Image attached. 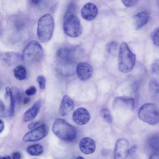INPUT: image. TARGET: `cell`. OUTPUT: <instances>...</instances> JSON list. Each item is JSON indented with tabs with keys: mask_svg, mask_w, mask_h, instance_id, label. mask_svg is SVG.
I'll use <instances>...</instances> for the list:
<instances>
[{
	"mask_svg": "<svg viewBox=\"0 0 159 159\" xmlns=\"http://www.w3.org/2000/svg\"><path fill=\"white\" fill-rule=\"evenodd\" d=\"M136 60L135 55L130 49L127 44L123 43L119 49L118 56L119 70L123 73L130 71L133 68Z\"/></svg>",
	"mask_w": 159,
	"mask_h": 159,
	"instance_id": "1",
	"label": "cell"
},
{
	"mask_svg": "<svg viewBox=\"0 0 159 159\" xmlns=\"http://www.w3.org/2000/svg\"><path fill=\"white\" fill-rule=\"evenodd\" d=\"M52 130L58 138L63 140L71 142L76 138L75 129L64 119L57 118L54 123Z\"/></svg>",
	"mask_w": 159,
	"mask_h": 159,
	"instance_id": "2",
	"label": "cell"
},
{
	"mask_svg": "<svg viewBox=\"0 0 159 159\" xmlns=\"http://www.w3.org/2000/svg\"><path fill=\"white\" fill-rule=\"evenodd\" d=\"M54 28V22L52 16L46 14L42 16L38 22L37 35L42 43L49 41L52 35Z\"/></svg>",
	"mask_w": 159,
	"mask_h": 159,
	"instance_id": "3",
	"label": "cell"
},
{
	"mask_svg": "<svg viewBox=\"0 0 159 159\" xmlns=\"http://www.w3.org/2000/svg\"><path fill=\"white\" fill-rule=\"evenodd\" d=\"M43 54L42 48L37 41L33 40L25 48L22 55V60L26 63H33L39 62Z\"/></svg>",
	"mask_w": 159,
	"mask_h": 159,
	"instance_id": "4",
	"label": "cell"
},
{
	"mask_svg": "<svg viewBox=\"0 0 159 159\" xmlns=\"http://www.w3.org/2000/svg\"><path fill=\"white\" fill-rule=\"evenodd\" d=\"M138 115L141 120L151 125H156L159 121L158 108L153 103L143 104L139 109Z\"/></svg>",
	"mask_w": 159,
	"mask_h": 159,
	"instance_id": "5",
	"label": "cell"
},
{
	"mask_svg": "<svg viewBox=\"0 0 159 159\" xmlns=\"http://www.w3.org/2000/svg\"><path fill=\"white\" fill-rule=\"evenodd\" d=\"M63 29L65 34L72 37H77L82 32V27L79 18L73 14L65 16Z\"/></svg>",
	"mask_w": 159,
	"mask_h": 159,
	"instance_id": "6",
	"label": "cell"
},
{
	"mask_svg": "<svg viewBox=\"0 0 159 159\" xmlns=\"http://www.w3.org/2000/svg\"><path fill=\"white\" fill-rule=\"evenodd\" d=\"M56 69L60 74L65 76L72 75L76 71V65L72 59H57Z\"/></svg>",
	"mask_w": 159,
	"mask_h": 159,
	"instance_id": "7",
	"label": "cell"
},
{
	"mask_svg": "<svg viewBox=\"0 0 159 159\" xmlns=\"http://www.w3.org/2000/svg\"><path fill=\"white\" fill-rule=\"evenodd\" d=\"M48 130L46 125H42L27 133L24 136L23 140L24 142H33L40 140L47 135Z\"/></svg>",
	"mask_w": 159,
	"mask_h": 159,
	"instance_id": "8",
	"label": "cell"
},
{
	"mask_svg": "<svg viewBox=\"0 0 159 159\" xmlns=\"http://www.w3.org/2000/svg\"><path fill=\"white\" fill-rule=\"evenodd\" d=\"M129 143L125 138H121L117 141L114 151V157L116 159H123L128 156Z\"/></svg>",
	"mask_w": 159,
	"mask_h": 159,
	"instance_id": "9",
	"label": "cell"
},
{
	"mask_svg": "<svg viewBox=\"0 0 159 159\" xmlns=\"http://www.w3.org/2000/svg\"><path fill=\"white\" fill-rule=\"evenodd\" d=\"M10 96L11 103L9 114L10 116H12L15 108L20 106L21 101V95L19 89L16 87L13 86L11 88Z\"/></svg>",
	"mask_w": 159,
	"mask_h": 159,
	"instance_id": "10",
	"label": "cell"
},
{
	"mask_svg": "<svg viewBox=\"0 0 159 159\" xmlns=\"http://www.w3.org/2000/svg\"><path fill=\"white\" fill-rule=\"evenodd\" d=\"M90 115L85 108L80 107L76 110L73 113L72 119L77 124L82 125L87 124L89 120Z\"/></svg>",
	"mask_w": 159,
	"mask_h": 159,
	"instance_id": "11",
	"label": "cell"
},
{
	"mask_svg": "<svg viewBox=\"0 0 159 159\" xmlns=\"http://www.w3.org/2000/svg\"><path fill=\"white\" fill-rule=\"evenodd\" d=\"M98 13L95 5L89 2L85 4L81 9V14L82 17L88 21H91L95 18Z\"/></svg>",
	"mask_w": 159,
	"mask_h": 159,
	"instance_id": "12",
	"label": "cell"
},
{
	"mask_svg": "<svg viewBox=\"0 0 159 159\" xmlns=\"http://www.w3.org/2000/svg\"><path fill=\"white\" fill-rule=\"evenodd\" d=\"M76 71L79 78L82 81H85L91 77L93 70L92 67L88 63L81 62L77 66Z\"/></svg>",
	"mask_w": 159,
	"mask_h": 159,
	"instance_id": "13",
	"label": "cell"
},
{
	"mask_svg": "<svg viewBox=\"0 0 159 159\" xmlns=\"http://www.w3.org/2000/svg\"><path fill=\"white\" fill-rule=\"evenodd\" d=\"M22 59V56L19 53L14 52H0V60L7 65H15Z\"/></svg>",
	"mask_w": 159,
	"mask_h": 159,
	"instance_id": "14",
	"label": "cell"
},
{
	"mask_svg": "<svg viewBox=\"0 0 159 159\" xmlns=\"http://www.w3.org/2000/svg\"><path fill=\"white\" fill-rule=\"evenodd\" d=\"M79 147L82 152L85 154L93 153L96 149L94 141L92 138L85 137L81 139L79 143Z\"/></svg>",
	"mask_w": 159,
	"mask_h": 159,
	"instance_id": "15",
	"label": "cell"
},
{
	"mask_svg": "<svg viewBox=\"0 0 159 159\" xmlns=\"http://www.w3.org/2000/svg\"><path fill=\"white\" fill-rule=\"evenodd\" d=\"M74 105L72 99L68 96L65 95L63 97L59 109L60 114L64 116H67L72 111Z\"/></svg>",
	"mask_w": 159,
	"mask_h": 159,
	"instance_id": "16",
	"label": "cell"
},
{
	"mask_svg": "<svg viewBox=\"0 0 159 159\" xmlns=\"http://www.w3.org/2000/svg\"><path fill=\"white\" fill-rule=\"evenodd\" d=\"M41 106V100L39 99L25 113L23 117L24 121H29L35 119L40 110Z\"/></svg>",
	"mask_w": 159,
	"mask_h": 159,
	"instance_id": "17",
	"label": "cell"
},
{
	"mask_svg": "<svg viewBox=\"0 0 159 159\" xmlns=\"http://www.w3.org/2000/svg\"><path fill=\"white\" fill-rule=\"evenodd\" d=\"M149 19V14L145 11H140L135 15L133 20L135 29L138 30L144 26L148 23Z\"/></svg>",
	"mask_w": 159,
	"mask_h": 159,
	"instance_id": "18",
	"label": "cell"
},
{
	"mask_svg": "<svg viewBox=\"0 0 159 159\" xmlns=\"http://www.w3.org/2000/svg\"><path fill=\"white\" fill-rule=\"evenodd\" d=\"M114 105L115 106H119L126 107L131 110H133L134 102L133 98L126 97H117L114 100Z\"/></svg>",
	"mask_w": 159,
	"mask_h": 159,
	"instance_id": "19",
	"label": "cell"
},
{
	"mask_svg": "<svg viewBox=\"0 0 159 159\" xmlns=\"http://www.w3.org/2000/svg\"><path fill=\"white\" fill-rule=\"evenodd\" d=\"M43 149L40 144H35L29 146L27 149L28 153L32 156H39L43 153Z\"/></svg>",
	"mask_w": 159,
	"mask_h": 159,
	"instance_id": "20",
	"label": "cell"
},
{
	"mask_svg": "<svg viewBox=\"0 0 159 159\" xmlns=\"http://www.w3.org/2000/svg\"><path fill=\"white\" fill-rule=\"evenodd\" d=\"M13 73L15 77L19 80H23L26 76V69L22 65L16 67L13 70Z\"/></svg>",
	"mask_w": 159,
	"mask_h": 159,
	"instance_id": "21",
	"label": "cell"
},
{
	"mask_svg": "<svg viewBox=\"0 0 159 159\" xmlns=\"http://www.w3.org/2000/svg\"><path fill=\"white\" fill-rule=\"evenodd\" d=\"M57 59H61L67 58L73 59V57L71 51L66 48H61L57 51L56 53Z\"/></svg>",
	"mask_w": 159,
	"mask_h": 159,
	"instance_id": "22",
	"label": "cell"
},
{
	"mask_svg": "<svg viewBox=\"0 0 159 159\" xmlns=\"http://www.w3.org/2000/svg\"><path fill=\"white\" fill-rule=\"evenodd\" d=\"M149 89L152 96L153 97H157L159 96V84L157 80L152 79L149 83Z\"/></svg>",
	"mask_w": 159,
	"mask_h": 159,
	"instance_id": "23",
	"label": "cell"
},
{
	"mask_svg": "<svg viewBox=\"0 0 159 159\" xmlns=\"http://www.w3.org/2000/svg\"><path fill=\"white\" fill-rule=\"evenodd\" d=\"M119 48L118 43L115 41L111 42L108 43L106 48L107 52L112 55H115Z\"/></svg>",
	"mask_w": 159,
	"mask_h": 159,
	"instance_id": "24",
	"label": "cell"
},
{
	"mask_svg": "<svg viewBox=\"0 0 159 159\" xmlns=\"http://www.w3.org/2000/svg\"><path fill=\"white\" fill-rule=\"evenodd\" d=\"M101 113L102 118L107 122L109 123L112 122V117L109 109L106 108L102 109Z\"/></svg>",
	"mask_w": 159,
	"mask_h": 159,
	"instance_id": "25",
	"label": "cell"
},
{
	"mask_svg": "<svg viewBox=\"0 0 159 159\" xmlns=\"http://www.w3.org/2000/svg\"><path fill=\"white\" fill-rule=\"evenodd\" d=\"M149 145L151 148L156 151L159 150V138L158 136H154L150 140Z\"/></svg>",
	"mask_w": 159,
	"mask_h": 159,
	"instance_id": "26",
	"label": "cell"
},
{
	"mask_svg": "<svg viewBox=\"0 0 159 159\" xmlns=\"http://www.w3.org/2000/svg\"><path fill=\"white\" fill-rule=\"evenodd\" d=\"M37 81L40 89H44L46 82L45 78L43 76L39 75L37 78Z\"/></svg>",
	"mask_w": 159,
	"mask_h": 159,
	"instance_id": "27",
	"label": "cell"
},
{
	"mask_svg": "<svg viewBox=\"0 0 159 159\" xmlns=\"http://www.w3.org/2000/svg\"><path fill=\"white\" fill-rule=\"evenodd\" d=\"M153 41L156 45L159 44V30L158 27L154 31L152 37Z\"/></svg>",
	"mask_w": 159,
	"mask_h": 159,
	"instance_id": "28",
	"label": "cell"
},
{
	"mask_svg": "<svg viewBox=\"0 0 159 159\" xmlns=\"http://www.w3.org/2000/svg\"><path fill=\"white\" fill-rule=\"evenodd\" d=\"M159 59H156L153 62L152 66V72L156 74H159Z\"/></svg>",
	"mask_w": 159,
	"mask_h": 159,
	"instance_id": "29",
	"label": "cell"
},
{
	"mask_svg": "<svg viewBox=\"0 0 159 159\" xmlns=\"http://www.w3.org/2000/svg\"><path fill=\"white\" fill-rule=\"evenodd\" d=\"M123 4L127 7H130L136 4L138 0H121Z\"/></svg>",
	"mask_w": 159,
	"mask_h": 159,
	"instance_id": "30",
	"label": "cell"
},
{
	"mask_svg": "<svg viewBox=\"0 0 159 159\" xmlns=\"http://www.w3.org/2000/svg\"><path fill=\"white\" fill-rule=\"evenodd\" d=\"M36 92V87L34 86H32L25 90V93L28 96H32L35 94Z\"/></svg>",
	"mask_w": 159,
	"mask_h": 159,
	"instance_id": "31",
	"label": "cell"
},
{
	"mask_svg": "<svg viewBox=\"0 0 159 159\" xmlns=\"http://www.w3.org/2000/svg\"><path fill=\"white\" fill-rule=\"evenodd\" d=\"M40 124L39 121H34L30 122L28 125L30 129H32L37 127Z\"/></svg>",
	"mask_w": 159,
	"mask_h": 159,
	"instance_id": "32",
	"label": "cell"
},
{
	"mask_svg": "<svg viewBox=\"0 0 159 159\" xmlns=\"http://www.w3.org/2000/svg\"><path fill=\"white\" fill-rule=\"evenodd\" d=\"M75 7L74 4L71 3L69 5L65 16L73 14L75 10Z\"/></svg>",
	"mask_w": 159,
	"mask_h": 159,
	"instance_id": "33",
	"label": "cell"
},
{
	"mask_svg": "<svg viewBox=\"0 0 159 159\" xmlns=\"http://www.w3.org/2000/svg\"><path fill=\"white\" fill-rule=\"evenodd\" d=\"M5 106L2 102L0 101V116L5 115Z\"/></svg>",
	"mask_w": 159,
	"mask_h": 159,
	"instance_id": "34",
	"label": "cell"
},
{
	"mask_svg": "<svg viewBox=\"0 0 159 159\" xmlns=\"http://www.w3.org/2000/svg\"><path fill=\"white\" fill-rule=\"evenodd\" d=\"M12 156L13 159H20L21 158V155L20 152H16L12 153Z\"/></svg>",
	"mask_w": 159,
	"mask_h": 159,
	"instance_id": "35",
	"label": "cell"
},
{
	"mask_svg": "<svg viewBox=\"0 0 159 159\" xmlns=\"http://www.w3.org/2000/svg\"><path fill=\"white\" fill-rule=\"evenodd\" d=\"M136 149L137 147L135 145L132 147L130 149H129L128 156L131 155L133 154L134 153L136 152Z\"/></svg>",
	"mask_w": 159,
	"mask_h": 159,
	"instance_id": "36",
	"label": "cell"
},
{
	"mask_svg": "<svg viewBox=\"0 0 159 159\" xmlns=\"http://www.w3.org/2000/svg\"><path fill=\"white\" fill-rule=\"evenodd\" d=\"M11 91V89L8 87L6 88V93L5 95V98L7 99L10 96Z\"/></svg>",
	"mask_w": 159,
	"mask_h": 159,
	"instance_id": "37",
	"label": "cell"
},
{
	"mask_svg": "<svg viewBox=\"0 0 159 159\" xmlns=\"http://www.w3.org/2000/svg\"><path fill=\"white\" fill-rule=\"evenodd\" d=\"M30 101V99L28 97H25L24 98L23 100V104L24 105L28 104Z\"/></svg>",
	"mask_w": 159,
	"mask_h": 159,
	"instance_id": "38",
	"label": "cell"
},
{
	"mask_svg": "<svg viewBox=\"0 0 159 159\" xmlns=\"http://www.w3.org/2000/svg\"><path fill=\"white\" fill-rule=\"evenodd\" d=\"M4 128V124L3 121L0 119V133L3 131Z\"/></svg>",
	"mask_w": 159,
	"mask_h": 159,
	"instance_id": "39",
	"label": "cell"
},
{
	"mask_svg": "<svg viewBox=\"0 0 159 159\" xmlns=\"http://www.w3.org/2000/svg\"><path fill=\"white\" fill-rule=\"evenodd\" d=\"M139 83L138 82H135L133 85V89L134 90H136L139 86Z\"/></svg>",
	"mask_w": 159,
	"mask_h": 159,
	"instance_id": "40",
	"label": "cell"
},
{
	"mask_svg": "<svg viewBox=\"0 0 159 159\" xmlns=\"http://www.w3.org/2000/svg\"><path fill=\"white\" fill-rule=\"evenodd\" d=\"M41 0H30L31 2L34 5H38L40 2Z\"/></svg>",
	"mask_w": 159,
	"mask_h": 159,
	"instance_id": "41",
	"label": "cell"
},
{
	"mask_svg": "<svg viewBox=\"0 0 159 159\" xmlns=\"http://www.w3.org/2000/svg\"><path fill=\"white\" fill-rule=\"evenodd\" d=\"M149 158L152 159H158L159 155L157 154H153Z\"/></svg>",
	"mask_w": 159,
	"mask_h": 159,
	"instance_id": "42",
	"label": "cell"
},
{
	"mask_svg": "<svg viewBox=\"0 0 159 159\" xmlns=\"http://www.w3.org/2000/svg\"><path fill=\"white\" fill-rule=\"evenodd\" d=\"M11 157L9 156H0V159H10Z\"/></svg>",
	"mask_w": 159,
	"mask_h": 159,
	"instance_id": "43",
	"label": "cell"
},
{
	"mask_svg": "<svg viewBox=\"0 0 159 159\" xmlns=\"http://www.w3.org/2000/svg\"><path fill=\"white\" fill-rule=\"evenodd\" d=\"M2 82L1 81V80H0V90L2 88Z\"/></svg>",
	"mask_w": 159,
	"mask_h": 159,
	"instance_id": "44",
	"label": "cell"
},
{
	"mask_svg": "<svg viewBox=\"0 0 159 159\" xmlns=\"http://www.w3.org/2000/svg\"><path fill=\"white\" fill-rule=\"evenodd\" d=\"M77 158L78 159H83L84 158L82 157L81 156H78Z\"/></svg>",
	"mask_w": 159,
	"mask_h": 159,
	"instance_id": "45",
	"label": "cell"
}]
</instances>
